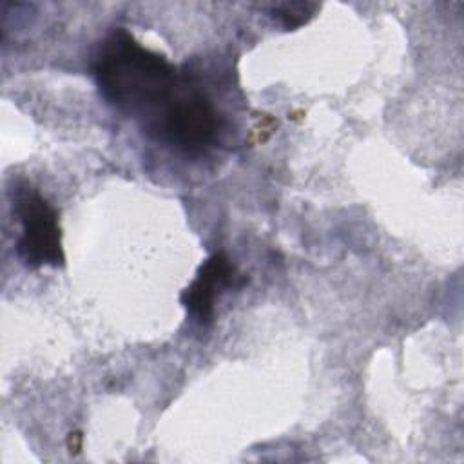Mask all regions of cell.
Segmentation results:
<instances>
[{
  "mask_svg": "<svg viewBox=\"0 0 464 464\" xmlns=\"http://www.w3.org/2000/svg\"><path fill=\"white\" fill-rule=\"evenodd\" d=\"M91 71L107 103L140 118L143 129L188 83L165 56L143 47L121 27L103 38Z\"/></svg>",
  "mask_w": 464,
  "mask_h": 464,
  "instance_id": "obj_1",
  "label": "cell"
},
{
  "mask_svg": "<svg viewBox=\"0 0 464 464\" xmlns=\"http://www.w3.org/2000/svg\"><path fill=\"white\" fill-rule=\"evenodd\" d=\"M145 132L185 154H198L216 141L219 116L208 96L187 83Z\"/></svg>",
  "mask_w": 464,
  "mask_h": 464,
  "instance_id": "obj_2",
  "label": "cell"
},
{
  "mask_svg": "<svg viewBox=\"0 0 464 464\" xmlns=\"http://www.w3.org/2000/svg\"><path fill=\"white\" fill-rule=\"evenodd\" d=\"M13 210L22 225L16 243L20 261L29 268L60 266L63 250L54 207L36 188L24 183L13 190Z\"/></svg>",
  "mask_w": 464,
  "mask_h": 464,
  "instance_id": "obj_3",
  "label": "cell"
},
{
  "mask_svg": "<svg viewBox=\"0 0 464 464\" xmlns=\"http://www.w3.org/2000/svg\"><path fill=\"white\" fill-rule=\"evenodd\" d=\"M236 266L230 259L218 252L210 256L198 270L194 281L181 294L187 314L199 326H207L214 317V303L223 288L234 285Z\"/></svg>",
  "mask_w": 464,
  "mask_h": 464,
  "instance_id": "obj_4",
  "label": "cell"
},
{
  "mask_svg": "<svg viewBox=\"0 0 464 464\" xmlns=\"http://www.w3.org/2000/svg\"><path fill=\"white\" fill-rule=\"evenodd\" d=\"M315 5L314 4H303V2H285L276 4L270 9V14L285 27V29H295L308 22L312 16Z\"/></svg>",
  "mask_w": 464,
  "mask_h": 464,
  "instance_id": "obj_5",
  "label": "cell"
},
{
  "mask_svg": "<svg viewBox=\"0 0 464 464\" xmlns=\"http://www.w3.org/2000/svg\"><path fill=\"white\" fill-rule=\"evenodd\" d=\"M82 433L80 431H71L69 437H67V450L69 453H78L82 450Z\"/></svg>",
  "mask_w": 464,
  "mask_h": 464,
  "instance_id": "obj_6",
  "label": "cell"
}]
</instances>
